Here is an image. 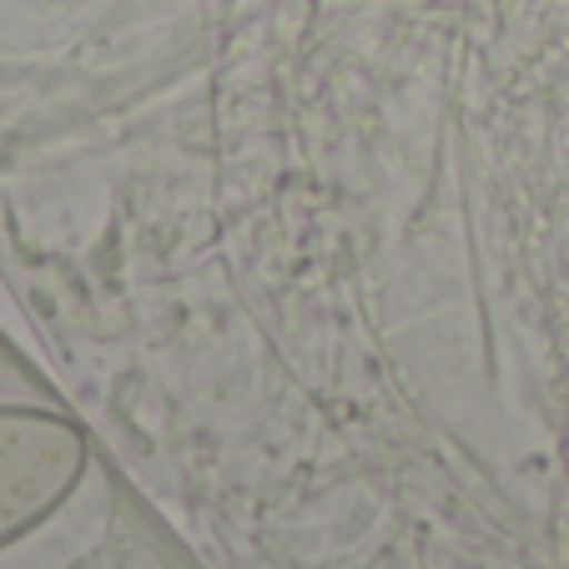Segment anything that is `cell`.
<instances>
[{"label":"cell","instance_id":"1","mask_svg":"<svg viewBox=\"0 0 569 569\" xmlns=\"http://www.w3.org/2000/svg\"><path fill=\"white\" fill-rule=\"evenodd\" d=\"M91 443L46 398H0V549L21 545L81 489Z\"/></svg>","mask_w":569,"mask_h":569},{"label":"cell","instance_id":"2","mask_svg":"<svg viewBox=\"0 0 569 569\" xmlns=\"http://www.w3.org/2000/svg\"><path fill=\"white\" fill-rule=\"evenodd\" d=\"M0 398H46V378L6 333H0Z\"/></svg>","mask_w":569,"mask_h":569}]
</instances>
